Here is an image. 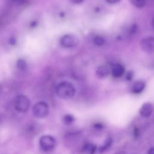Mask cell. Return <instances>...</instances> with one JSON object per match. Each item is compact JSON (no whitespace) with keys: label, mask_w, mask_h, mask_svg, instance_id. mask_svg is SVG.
Segmentation results:
<instances>
[{"label":"cell","mask_w":154,"mask_h":154,"mask_svg":"<svg viewBox=\"0 0 154 154\" xmlns=\"http://www.w3.org/2000/svg\"><path fill=\"white\" fill-rule=\"evenodd\" d=\"M57 96L63 99H69L73 97L75 94L74 85L68 81H63L59 83L56 87Z\"/></svg>","instance_id":"obj_1"},{"label":"cell","mask_w":154,"mask_h":154,"mask_svg":"<svg viewBox=\"0 0 154 154\" xmlns=\"http://www.w3.org/2000/svg\"><path fill=\"white\" fill-rule=\"evenodd\" d=\"M14 106L18 112H25L28 110L30 106L29 99L25 95H18L14 99Z\"/></svg>","instance_id":"obj_2"},{"label":"cell","mask_w":154,"mask_h":154,"mask_svg":"<svg viewBox=\"0 0 154 154\" xmlns=\"http://www.w3.org/2000/svg\"><path fill=\"white\" fill-rule=\"evenodd\" d=\"M40 148L45 152H50L54 149L56 146V141L55 138L48 135H43L39 140Z\"/></svg>","instance_id":"obj_3"},{"label":"cell","mask_w":154,"mask_h":154,"mask_svg":"<svg viewBox=\"0 0 154 154\" xmlns=\"http://www.w3.org/2000/svg\"><path fill=\"white\" fill-rule=\"evenodd\" d=\"M48 105L45 102H39L37 103L32 108L33 114L37 118H43L46 117L48 115Z\"/></svg>","instance_id":"obj_4"},{"label":"cell","mask_w":154,"mask_h":154,"mask_svg":"<svg viewBox=\"0 0 154 154\" xmlns=\"http://www.w3.org/2000/svg\"><path fill=\"white\" fill-rule=\"evenodd\" d=\"M143 51L147 54L154 53V37H147L143 38L140 43Z\"/></svg>","instance_id":"obj_5"},{"label":"cell","mask_w":154,"mask_h":154,"mask_svg":"<svg viewBox=\"0 0 154 154\" xmlns=\"http://www.w3.org/2000/svg\"><path fill=\"white\" fill-rule=\"evenodd\" d=\"M78 38L72 34L63 35L60 39V44L64 48H73L78 43Z\"/></svg>","instance_id":"obj_6"},{"label":"cell","mask_w":154,"mask_h":154,"mask_svg":"<svg viewBox=\"0 0 154 154\" xmlns=\"http://www.w3.org/2000/svg\"><path fill=\"white\" fill-rule=\"evenodd\" d=\"M152 105L150 103H144L140 109V114L143 117H147L152 112Z\"/></svg>","instance_id":"obj_7"},{"label":"cell","mask_w":154,"mask_h":154,"mask_svg":"<svg viewBox=\"0 0 154 154\" xmlns=\"http://www.w3.org/2000/svg\"><path fill=\"white\" fill-rule=\"evenodd\" d=\"M109 73V69L105 66H101L98 67L96 70V75L99 78H105L108 76Z\"/></svg>","instance_id":"obj_8"},{"label":"cell","mask_w":154,"mask_h":154,"mask_svg":"<svg viewBox=\"0 0 154 154\" xmlns=\"http://www.w3.org/2000/svg\"><path fill=\"white\" fill-rule=\"evenodd\" d=\"M111 72H112V75L114 77L119 78L123 75L125 72V69L120 64H116L113 66Z\"/></svg>","instance_id":"obj_9"},{"label":"cell","mask_w":154,"mask_h":154,"mask_svg":"<svg viewBox=\"0 0 154 154\" xmlns=\"http://www.w3.org/2000/svg\"><path fill=\"white\" fill-rule=\"evenodd\" d=\"M145 88V84L143 82L139 81L136 82L132 87V92L134 93H140L143 91Z\"/></svg>","instance_id":"obj_10"},{"label":"cell","mask_w":154,"mask_h":154,"mask_svg":"<svg viewBox=\"0 0 154 154\" xmlns=\"http://www.w3.org/2000/svg\"><path fill=\"white\" fill-rule=\"evenodd\" d=\"M130 1L133 5L139 8L144 7L147 3V0H130Z\"/></svg>","instance_id":"obj_11"},{"label":"cell","mask_w":154,"mask_h":154,"mask_svg":"<svg viewBox=\"0 0 154 154\" xmlns=\"http://www.w3.org/2000/svg\"><path fill=\"white\" fill-rule=\"evenodd\" d=\"M96 148V146L93 144H90V143H88L84 145V148H83V150L85 152L87 153H93L95 152Z\"/></svg>","instance_id":"obj_12"},{"label":"cell","mask_w":154,"mask_h":154,"mask_svg":"<svg viewBox=\"0 0 154 154\" xmlns=\"http://www.w3.org/2000/svg\"><path fill=\"white\" fill-rule=\"evenodd\" d=\"M93 42L97 46H102L105 43V39L102 36L97 35L94 38Z\"/></svg>","instance_id":"obj_13"},{"label":"cell","mask_w":154,"mask_h":154,"mask_svg":"<svg viewBox=\"0 0 154 154\" xmlns=\"http://www.w3.org/2000/svg\"><path fill=\"white\" fill-rule=\"evenodd\" d=\"M74 117L70 114H66L63 117V122L66 125H70L74 121Z\"/></svg>","instance_id":"obj_14"},{"label":"cell","mask_w":154,"mask_h":154,"mask_svg":"<svg viewBox=\"0 0 154 154\" xmlns=\"http://www.w3.org/2000/svg\"><path fill=\"white\" fill-rule=\"evenodd\" d=\"M17 67L20 70H25L26 68V63L23 60L20 59L17 62Z\"/></svg>","instance_id":"obj_15"},{"label":"cell","mask_w":154,"mask_h":154,"mask_svg":"<svg viewBox=\"0 0 154 154\" xmlns=\"http://www.w3.org/2000/svg\"><path fill=\"white\" fill-rule=\"evenodd\" d=\"M111 143H112V140H111V139H108V140L106 141L105 143L104 144L103 146L100 149H101L102 151H103L104 150L106 149L107 148H108V147L111 146Z\"/></svg>","instance_id":"obj_16"},{"label":"cell","mask_w":154,"mask_h":154,"mask_svg":"<svg viewBox=\"0 0 154 154\" xmlns=\"http://www.w3.org/2000/svg\"><path fill=\"white\" fill-rule=\"evenodd\" d=\"M72 3L76 4H81L84 0H70Z\"/></svg>","instance_id":"obj_17"},{"label":"cell","mask_w":154,"mask_h":154,"mask_svg":"<svg viewBox=\"0 0 154 154\" xmlns=\"http://www.w3.org/2000/svg\"><path fill=\"white\" fill-rule=\"evenodd\" d=\"M105 1L109 4H116L119 2L120 0H105Z\"/></svg>","instance_id":"obj_18"},{"label":"cell","mask_w":154,"mask_h":154,"mask_svg":"<svg viewBox=\"0 0 154 154\" xmlns=\"http://www.w3.org/2000/svg\"><path fill=\"white\" fill-rule=\"evenodd\" d=\"M10 43L11 44H12V45H14V44H15L16 42H15V40H14V38H10Z\"/></svg>","instance_id":"obj_19"},{"label":"cell","mask_w":154,"mask_h":154,"mask_svg":"<svg viewBox=\"0 0 154 154\" xmlns=\"http://www.w3.org/2000/svg\"><path fill=\"white\" fill-rule=\"evenodd\" d=\"M148 153H149V154H154V147L151 148V149L149 150V151Z\"/></svg>","instance_id":"obj_20"},{"label":"cell","mask_w":154,"mask_h":154,"mask_svg":"<svg viewBox=\"0 0 154 154\" xmlns=\"http://www.w3.org/2000/svg\"><path fill=\"white\" fill-rule=\"evenodd\" d=\"M152 25L153 28L154 29V18H153V19L152 20Z\"/></svg>","instance_id":"obj_21"},{"label":"cell","mask_w":154,"mask_h":154,"mask_svg":"<svg viewBox=\"0 0 154 154\" xmlns=\"http://www.w3.org/2000/svg\"><path fill=\"white\" fill-rule=\"evenodd\" d=\"M13 1H19V0H13Z\"/></svg>","instance_id":"obj_22"}]
</instances>
